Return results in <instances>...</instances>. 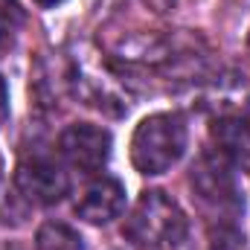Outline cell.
<instances>
[{
	"label": "cell",
	"mask_w": 250,
	"mask_h": 250,
	"mask_svg": "<svg viewBox=\"0 0 250 250\" xmlns=\"http://www.w3.org/2000/svg\"><path fill=\"white\" fill-rule=\"evenodd\" d=\"M38 6H44V9H53V6H59V3H64V0H35Z\"/></svg>",
	"instance_id": "8fae6325"
},
{
	"label": "cell",
	"mask_w": 250,
	"mask_h": 250,
	"mask_svg": "<svg viewBox=\"0 0 250 250\" xmlns=\"http://www.w3.org/2000/svg\"><path fill=\"white\" fill-rule=\"evenodd\" d=\"M212 140L224 157H230L242 166H250V120L221 117L212 125Z\"/></svg>",
	"instance_id": "52a82bcc"
},
{
	"label": "cell",
	"mask_w": 250,
	"mask_h": 250,
	"mask_svg": "<svg viewBox=\"0 0 250 250\" xmlns=\"http://www.w3.org/2000/svg\"><path fill=\"white\" fill-rule=\"evenodd\" d=\"M59 148L67 163L79 172H99L111 157V134L99 125L76 123L62 131Z\"/></svg>",
	"instance_id": "277c9868"
},
{
	"label": "cell",
	"mask_w": 250,
	"mask_h": 250,
	"mask_svg": "<svg viewBox=\"0 0 250 250\" xmlns=\"http://www.w3.org/2000/svg\"><path fill=\"white\" fill-rule=\"evenodd\" d=\"M15 187L21 189V195L26 201L47 207V204L62 201L64 195L70 192V178H67V172L56 160L35 154V157H26V160L18 163Z\"/></svg>",
	"instance_id": "3957f363"
},
{
	"label": "cell",
	"mask_w": 250,
	"mask_h": 250,
	"mask_svg": "<svg viewBox=\"0 0 250 250\" xmlns=\"http://www.w3.org/2000/svg\"><path fill=\"white\" fill-rule=\"evenodd\" d=\"M192 187H195L198 198L207 207H212L218 212L236 215L245 207V201H242V195L236 189V181H233V172L221 160H215V157H201L195 163V169H192Z\"/></svg>",
	"instance_id": "5b68a950"
},
{
	"label": "cell",
	"mask_w": 250,
	"mask_h": 250,
	"mask_svg": "<svg viewBox=\"0 0 250 250\" xmlns=\"http://www.w3.org/2000/svg\"><path fill=\"white\" fill-rule=\"evenodd\" d=\"M23 26V9L18 0H0V47L12 44Z\"/></svg>",
	"instance_id": "9c48e42d"
},
{
	"label": "cell",
	"mask_w": 250,
	"mask_h": 250,
	"mask_svg": "<svg viewBox=\"0 0 250 250\" xmlns=\"http://www.w3.org/2000/svg\"><path fill=\"white\" fill-rule=\"evenodd\" d=\"M6 120H9V87H6V82L0 76V125Z\"/></svg>",
	"instance_id": "30bf717a"
},
{
	"label": "cell",
	"mask_w": 250,
	"mask_h": 250,
	"mask_svg": "<svg viewBox=\"0 0 250 250\" xmlns=\"http://www.w3.org/2000/svg\"><path fill=\"white\" fill-rule=\"evenodd\" d=\"M125 239L140 250H169L187 239V215L175 198L148 189L125 218Z\"/></svg>",
	"instance_id": "6da1fadb"
},
{
	"label": "cell",
	"mask_w": 250,
	"mask_h": 250,
	"mask_svg": "<svg viewBox=\"0 0 250 250\" xmlns=\"http://www.w3.org/2000/svg\"><path fill=\"white\" fill-rule=\"evenodd\" d=\"M35 248L38 250H84V239L62 221H47L35 233Z\"/></svg>",
	"instance_id": "ba28073f"
},
{
	"label": "cell",
	"mask_w": 250,
	"mask_h": 250,
	"mask_svg": "<svg viewBox=\"0 0 250 250\" xmlns=\"http://www.w3.org/2000/svg\"><path fill=\"white\" fill-rule=\"evenodd\" d=\"M187 151V125L178 114H151L131 137V163L140 175L169 172Z\"/></svg>",
	"instance_id": "7a4b0ae2"
},
{
	"label": "cell",
	"mask_w": 250,
	"mask_h": 250,
	"mask_svg": "<svg viewBox=\"0 0 250 250\" xmlns=\"http://www.w3.org/2000/svg\"><path fill=\"white\" fill-rule=\"evenodd\" d=\"M125 209V187L114 178H99L96 184H90L87 192L82 195V201L76 204L79 218H84L87 224H108L114 218H120Z\"/></svg>",
	"instance_id": "8992f818"
}]
</instances>
